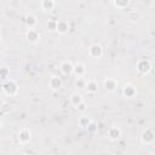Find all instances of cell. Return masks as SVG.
Returning a JSON list of instances; mask_svg holds the SVG:
<instances>
[{"label": "cell", "mask_w": 155, "mask_h": 155, "mask_svg": "<svg viewBox=\"0 0 155 155\" xmlns=\"http://www.w3.org/2000/svg\"><path fill=\"white\" fill-rule=\"evenodd\" d=\"M25 39L30 44H36L40 40V34L35 28H29L28 31L25 33Z\"/></svg>", "instance_id": "obj_6"}, {"label": "cell", "mask_w": 155, "mask_h": 155, "mask_svg": "<svg viewBox=\"0 0 155 155\" xmlns=\"http://www.w3.org/2000/svg\"><path fill=\"white\" fill-rule=\"evenodd\" d=\"M122 93H124V96L126 98H132V97L136 96L137 90H136V87L133 85H125L124 88H122Z\"/></svg>", "instance_id": "obj_13"}, {"label": "cell", "mask_w": 155, "mask_h": 155, "mask_svg": "<svg viewBox=\"0 0 155 155\" xmlns=\"http://www.w3.org/2000/svg\"><path fill=\"white\" fill-rule=\"evenodd\" d=\"M1 40H2V36H1V33H0V42H1Z\"/></svg>", "instance_id": "obj_27"}, {"label": "cell", "mask_w": 155, "mask_h": 155, "mask_svg": "<svg viewBox=\"0 0 155 155\" xmlns=\"http://www.w3.org/2000/svg\"><path fill=\"white\" fill-rule=\"evenodd\" d=\"M136 68H137L138 73H140V74H143V75H147V74H149L150 70H151V63H150V61H149L148 58H140V59L137 62Z\"/></svg>", "instance_id": "obj_2"}, {"label": "cell", "mask_w": 155, "mask_h": 155, "mask_svg": "<svg viewBox=\"0 0 155 155\" xmlns=\"http://www.w3.org/2000/svg\"><path fill=\"white\" fill-rule=\"evenodd\" d=\"M17 137H18V142H19L21 144H27V143H29V140L31 139V131H30L29 128L24 127V128L19 130Z\"/></svg>", "instance_id": "obj_5"}, {"label": "cell", "mask_w": 155, "mask_h": 155, "mask_svg": "<svg viewBox=\"0 0 155 155\" xmlns=\"http://www.w3.org/2000/svg\"><path fill=\"white\" fill-rule=\"evenodd\" d=\"M103 47H102V45H99V44H92L90 47H88V54L92 57V58H96V59H98V58H101L102 56H103Z\"/></svg>", "instance_id": "obj_4"}, {"label": "cell", "mask_w": 155, "mask_h": 155, "mask_svg": "<svg viewBox=\"0 0 155 155\" xmlns=\"http://www.w3.org/2000/svg\"><path fill=\"white\" fill-rule=\"evenodd\" d=\"M63 85V81L59 76H56V75H52L48 80V86L53 90V91H58Z\"/></svg>", "instance_id": "obj_8"}, {"label": "cell", "mask_w": 155, "mask_h": 155, "mask_svg": "<svg viewBox=\"0 0 155 155\" xmlns=\"http://www.w3.org/2000/svg\"><path fill=\"white\" fill-rule=\"evenodd\" d=\"M59 69H61L63 75H70V74H73L74 64L70 61H63L61 63V65H59Z\"/></svg>", "instance_id": "obj_7"}, {"label": "cell", "mask_w": 155, "mask_h": 155, "mask_svg": "<svg viewBox=\"0 0 155 155\" xmlns=\"http://www.w3.org/2000/svg\"><path fill=\"white\" fill-rule=\"evenodd\" d=\"M18 84L15 81V80H11V79H7L4 84H2V91L7 96H16L18 93Z\"/></svg>", "instance_id": "obj_1"}, {"label": "cell", "mask_w": 155, "mask_h": 155, "mask_svg": "<svg viewBox=\"0 0 155 155\" xmlns=\"http://www.w3.org/2000/svg\"><path fill=\"white\" fill-rule=\"evenodd\" d=\"M121 134H122V132L117 126H111L108 130V138L110 140H117L121 137Z\"/></svg>", "instance_id": "obj_11"}, {"label": "cell", "mask_w": 155, "mask_h": 155, "mask_svg": "<svg viewBox=\"0 0 155 155\" xmlns=\"http://www.w3.org/2000/svg\"><path fill=\"white\" fill-rule=\"evenodd\" d=\"M1 127H2V120L0 119V128H1Z\"/></svg>", "instance_id": "obj_26"}, {"label": "cell", "mask_w": 155, "mask_h": 155, "mask_svg": "<svg viewBox=\"0 0 155 155\" xmlns=\"http://www.w3.org/2000/svg\"><path fill=\"white\" fill-rule=\"evenodd\" d=\"M56 24H57V19H50L47 23V28L48 30H56Z\"/></svg>", "instance_id": "obj_24"}, {"label": "cell", "mask_w": 155, "mask_h": 155, "mask_svg": "<svg viewBox=\"0 0 155 155\" xmlns=\"http://www.w3.org/2000/svg\"><path fill=\"white\" fill-rule=\"evenodd\" d=\"M86 131H87V132H90V133H96V132L98 131V125H97L96 122L91 121V122H90V125L86 127Z\"/></svg>", "instance_id": "obj_20"}, {"label": "cell", "mask_w": 155, "mask_h": 155, "mask_svg": "<svg viewBox=\"0 0 155 155\" xmlns=\"http://www.w3.org/2000/svg\"><path fill=\"white\" fill-rule=\"evenodd\" d=\"M0 110H1L2 113H8V111L11 110V104H8V103H4V104L0 107Z\"/></svg>", "instance_id": "obj_25"}, {"label": "cell", "mask_w": 155, "mask_h": 155, "mask_svg": "<svg viewBox=\"0 0 155 155\" xmlns=\"http://www.w3.org/2000/svg\"><path fill=\"white\" fill-rule=\"evenodd\" d=\"M128 4H130V0H114L115 7H116V8H120V10L126 8V7L128 6Z\"/></svg>", "instance_id": "obj_19"}, {"label": "cell", "mask_w": 155, "mask_h": 155, "mask_svg": "<svg viewBox=\"0 0 155 155\" xmlns=\"http://www.w3.org/2000/svg\"><path fill=\"white\" fill-rule=\"evenodd\" d=\"M56 31L59 34H65L69 31V23L65 19H58L56 24Z\"/></svg>", "instance_id": "obj_10"}, {"label": "cell", "mask_w": 155, "mask_h": 155, "mask_svg": "<svg viewBox=\"0 0 155 155\" xmlns=\"http://www.w3.org/2000/svg\"><path fill=\"white\" fill-rule=\"evenodd\" d=\"M75 109H76L79 113H85L86 109H87V104L85 103V101H82L81 103H79V104L75 107Z\"/></svg>", "instance_id": "obj_23"}, {"label": "cell", "mask_w": 155, "mask_h": 155, "mask_svg": "<svg viewBox=\"0 0 155 155\" xmlns=\"http://www.w3.org/2000/svg\"><path fill=\"white\" fill-rule=\"evenodd\" d=\"M85 90H86L88 93H91V94L97 93V91H98V82H97L96 80H90V81H87V82H86V86H85Z\"/></svg>", "instance_id": "obj_15"}, {"label": "cell", "mask_w": 155, "mask_h": 155, "mask_svg": "<svg viewBox=\"0 0 155 155\" xmlns=\"http://www.w3.org/2000/svg\"><path fill=\"white\" fill-rule=\"evenodd\" d=\"M104 88L108 92H115L117 88V81L114 78H107L104 80Z\"/></svg>", "instance_id": "obj_9"}, {"label": "cell", "mask_w": 155, "mask_h": 155, "mask_svg": "<svg viewBox=\"0 0 155 155\" xmlns=\"http://www.w3.org/2000/svg\"><path fill=\"white\" fill-rule=\"evenodd\" d=\"M84 101V98H82V96H81V93H79V92H73L71 94H70V103H71V105H74V107H76L79 103H81Z\"/></svg>", "instance_id": "obj_17"}, {"label": "cell", "mask_w": 155, "mask_h": 155, "mask_svg": "<svg viewBox=\"0 0 155 155\" xmlns=\"http://www.w3.org/2000/svg\"><path fill=\"white\" fill-rule=\"evenodd\" d=\"M24 22H25V24H27L28 28H35V25H36V23H38V18H36L35 15L28 13V15L24 17Z\"/></svg>", "instance_id": "obj_14"}, {"label": "cell", "mask_w": 155, "mask_h": 155, "mask_svg": "<svg viewBox=\"0 0 155 155\" xmlns=\"http://www.w3.org/2000/svg\"><path fill=\"white\" fill-rule=\"evenodd\" d=\"M73 74H75L78 78H81L86 74V65L81 62H78L76 64H74V69H73Z\"/></svg>", "instance_id": "obj_12"}, {"label": "cell", "mask_w": 155, "mask_h": 155, "mask_svg": "<svg viewBox=\"0 0 155 155\" xmlns=\"http://www.w3.org/2000/svg\"><path fill=\"white\" fill-rule=\"evenodd\" d=\"M75 86L78 87V88H85V86H86V81H85V79L81 76V78H78L76 80H75Z\"/></svg>", "instance_id": "obj_22"}, {"label": "cell", "mask_w": 155, "mask_h": 155, "mask_svg": "<svg viewBox=\"0 0 155 155\" xmlns=\"http://www.w3.org/2000/svg\"><path fill=\"white\" fill-rule=\"evenodd\" d=\"M10 75V69L7 67H0V78L7 79Z\"/></svg>", "instance_id": "obj_21"}, {"label": "cell", "mask_w": 155, "mask_h": 155, "mask_svg": "<svg viewBox=\"0 0 155 155\" xmlns=\"http://www.w3.org/2000/svg\"><path fill=\"white\" fill-rule=\"evenodd\" d=\"M91 121H92V120H91L88 116H80L78 124H79V126H80L82 130H86V127L90 125Z\"/></svg>", "instance_id": "obj_18"}, {"label": "cell", "mask_w": 155, "mask_h": 155, "mask_svg": "<svg viewBox=\"0 0 155 155\" xmlns=\"http://www.w3.org/2000/svg\"><path fill=\"white\" fill-rule=\"evenodd\" d=\"M140 140L143 144H153L155 140V132L153 128L147 127L145 130H143L142 134H140Z\"/></svg>", "instance_id": "obj_3"}, {"label": "cell", "mask_w": 155, "mask_h": 155, "mask_svg": "<svg viewBox=\"0 0 155 155\" xmlns=\"http://www.w3.org/2000/svg\"><path fill=\"white\" fill-rule=\"evenodd\" d=\"M56 6V2L54 0H41V8L46 12H50Z\"/></svg>", "instance_id": "obj_16"}]
</instances>
